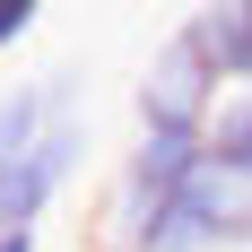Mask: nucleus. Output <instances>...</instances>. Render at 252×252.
<instances>
[{
  "label": "nucleus",
  "mask_w": 252,
  "mask_h": 252,
  "mask_svg": "<svg viewBox=\"0 0 252 252\" xmlns=\"http://www.w3.org/2000/svg\"><path fill=\"white\" fill-rule=\"evenodd\" d=\"M87 148H96V139H87V104H78V87H70L26 148L0 157V235H9V226H44L52 209H61V191L78 183Z\"/></svg>",
  "instance_id": "7ed1b4c3"
},
{
  "label": "nucleus",
  "mask_w": 252,
  "mask_h": 252,
  "mask_svg": "<svg viewBox=\"0 0 252 252\" xmlns=\"http://www.w3.org/2000/svg\"><path fill=\"white\" fill-rule=\"evenodd\" d=\"M209 165L226 183H252V87H226V104L209 113Z\"/></svg>",
  "instance_id": "20e7f679"
},
{
  "label": "nucleus",
  "mask_w": 252,
  "mask_h": 252,
  "mask_svg": "<svg viewBox=\"0 0 252 252\" xmlns=\"http://www.w3.org/2000/svg\"><path fill=\"white\" fill-rule=\"evenodd\" d=\"M209 44L226 61V87H252V0H200Z\"/></svg>",
  "instance_id": "39448f33"
},
{
  "label": "nucleus",
  "mask_w": 252,
  "mask_h": 252,
  "mask_svg": "<svg viewBox=\"0 0 252 252\" xmlns=\"http://www.w3.org/2000/svg\"><path fill=\"white\" fill-rule=\"evenodd\" d=\"M35 26H44V0H0V52H18Z\"/></svg>",
  "instance_id": "423d86ee"
},
{
  "label": "nucleus",
  "mask_w": 252,
  "mask_h": 252,
  "mask_svg": "<svg viewBox=\"0 0 252 252\" xmlns=\"http://www.w3.org/2000/svg\"><path fill=\"white\" fill-rule=\"evenodd\" d=\"M191 9H200V0H191Z\"/></svg>",
  "instance_id": "6e6552de"
},
{
  "label": "nucleus",
  "mask_w": 252,
  "mask_h": 252,
  "mask_svg": "<svg viewBox=\"0 0 252 252\" xmlns=\"http://www.w3.org/2000/svg\"><path fill=\"white\" fill-rule=\"evenodd\" d=\"M0 252H44V226H9V235H0Z\"/></svg>",
  "instance_id": "0eeeda50"
},
{
  "label": "nucleus",
  "mask_w": 252,
  "mask_h": 252,
  "mask_svg": "<svg viewBox=\"0 0 252 252\" xmlns=\"http://www.w3.org/2000/svg\"><path fill=\"white\" fill-rule=\"evenodd\" d=\"M200 174H209V130H139V139L122 148V165L104 174L96 252H130Z\"/></svg>",
  "instance_id": "f257e3e1"
},
{
  "label": "nucleus",
  "mask_w": 252,
  "mask_h": 252,
  "mask_svg": "<svg viewBox=\"0 0 252 252\" xmlns=\"http://www.w3.org/2000/svg\"><path fill=\"white\" fill-rule=\"evenodd\" d=\"M218 104H226V61L209 44V18L183 9L165 26V44L148 52L139 87H130V113H139V130H209Z\"/></svg>",
  "instance_id": "f03ea898"
}]
</instances>
